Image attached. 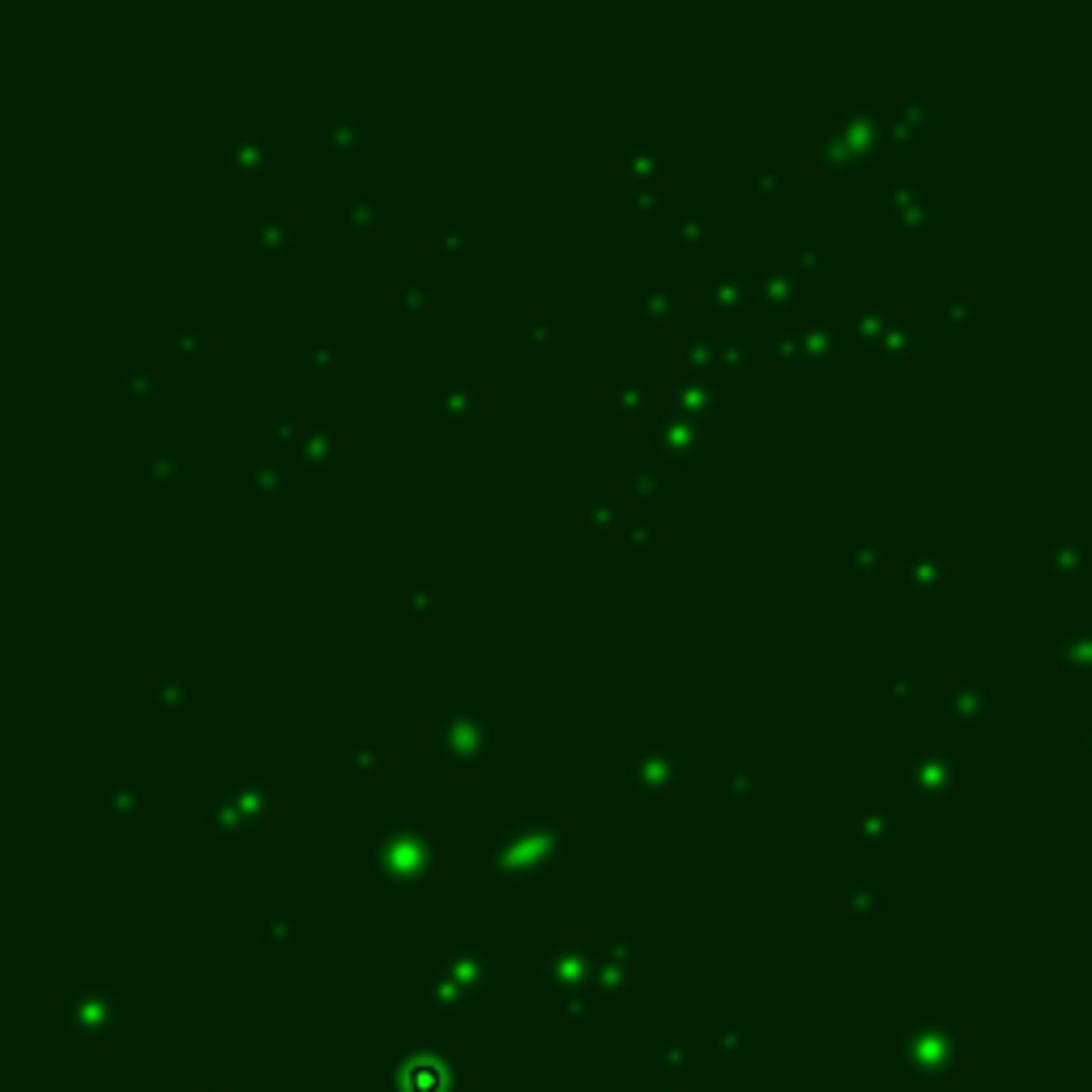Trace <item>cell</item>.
<instances>
[{
  "label": "cell",
  "mask_w": 1092,
  "mask_h": 1092,
  "mask_svg": "<svg viewBox=\"0 0 1092 1092\" xmlns=\"http://www.w3.org/2000/svg\"><path fill=\"white\" fill-rule=\"evenodd\" d=\"M658 487H662V474H658L653 465H631L628 478H623V491H628L636 504H649V499H658Z\"/></svg>",
  "instance_id": "obj_9"
},
{
  "label": "cell",
  "mask_w": 1092,
  "mask_h": 1092,
  "mask_svg": "<svg viewBox=\"0 0 1092 1092\" xmlns=\"http://www.w3.org/2000/svg\"><path fill=\"white\" fill-rule=\"evenodd\" d=\"M756 781L751 777H743V772H734V777H726V794H747Z\"/></svg>",
  "instance_id": "obj_30"
},
{
  "label": "cell",
  "mask_w": 1092,
  "mask_h": 1092,
  "mask_svg": "<svg viewBox=\"0 0 1092 1092\" xmlns=\"http://www.w3.org/2000/svg\"><path fill=\"white\" fill-rule=\"evenodd\" d=\"M299 457L303 461H312V465H321V461H329L333 457V431L329 427H307V431H299Z\"/></svg>",
  "instance_id": "obj_10"
},
{
  "label": "cell",
  "mask_w": 1092,
  "mask_h": 1092,
  "mask_svg": "<svg viewBox=\"0 0 1092 1092\" xmlns=\"http://www.w3.org/2000/svg\"><path fill=\"white\" fill-rule=\"evenodd\" d=\"M393 299H398V303H427L423 286H398V291H393Z\"/></svg>",
  "instance_id": "obj_28"
},
{
  "label": "cell",
  "mask_w": 1092,
  "mask_h": 1092,
  "mask_svg": "<svg viewBox=\"0 0 1092 1092\" xmlns=\"http://www.w3.org/2000/svg\"><path fill=\"white\" fill-rule=\"evenodd\" d=\"M346 222H350L355 231H367V227L380 222V209H376L371 201H350V205H346Z\"/></svg>",
  "instance_id": "obj_20"
},
{
  "label": "cell",
  "mask_w": 1092,
  "mask_h": 1092,
  "mask_svg": "<svg viewBox=\"0 0 1092 1092\" xmlns=\"http://www.w3.org/2000/svg\"><path fill=\"white\" fill-rule=\"evenodd\" d=\"M286 483V469L282 465H257L252 469V496L257 499H269V491H278Z\"/></svg>",
  "instance_id": "obj_19"
},
{
  "label": "cell",
  "mask_w": 1092,
  "mask_h": 1092,
  "mask_svg": "<svg viewBox=\"0 0 1092 1092\" xmlns=\"http://www.w3.org/2000/svg\"><path fill=\"white\" fill-rule=\"evenodd\" d=\"M628 201H631V209H649V205L658 201V188H636Z\"/></svg>",
  "instance_id": "obj_29"
},
{
  "label": "cell",
  "mask_w": 1092,
  "mask_h": 1092,
  "mask_svg": "<svg viewBox=\"0 0 1092 1092\" xmlns=\"http://www.w3.org/2000/svg\"><path fill=\"white\" fill-rule=\"evenodd\" d=\"M756 291H760V299L768 307H786V303L794 299V273H790V269H768Z\"/></svg>",
  "instance_id": "obj_7"
},
{
  "label": "cell",
  "mask_w": 1092,
  "mask_h": 1092,
  "mask_svg": "<svg viewBox=\"0 0 1092 1092\" xmlns=\"http://www.w3.org/2000/svg\"><path fill=\"white\" fill-rule=\"evenodd\" d=\"M154 700H159V708L180 713V708H188V700H193V683H188V679H163V683L154 687Z\"/></svg>",
  "instance_id": "obj_13"
},
{
  "label": "cell",
  "mask_w": 1092,
  "mask_h": 1092,
  "mask_svg": "<svg viewBox=\"0 0 1092 1092\" xmlns=\"http://www.w3.org/2000/svg\"><path fill=\"white\" fill-rule=\"evenodd\" d=\"M171 342H175V355L193 359V355H201V350L209 346V329H205V325H193V329H175V333H171Z\"/></svg>",
  "instance_id": "obj_17"
},
{
  "label": "cell",
  "mask_w": 1092,
  "mask_h": 1092,
  "mask_svg": "<svg viewBox=\"0 0 1092 1092\" xmlns=\"http://www.w3.org/2000/svg\"><path fill=\"white\" fill-rule=\"evenodd\" d=\"M286 231H291V218H286V214H278V218H273V214H261L257 227H252V235H257L261 248H282V243H286Z\"/></svg>",
  "instance_id": "obj_12"
},
{
  "label": "cell",
  "mask_w": 1092,
  "mask_h": 1092,
  "mask_svg": "<svg viewBox=\"0 0 1092 1092\" xmlns=\"http://www.w3.org/2000/svg\"><path fill=\"white\" fill-rule=\"evenodd\" d=\"M175 469H180V461H175V453H171V448H154V453L145 457V465H141V474H145L150 483H166Z\"/></svg>",
  "instance_id": "obj_18"
},
{
  "label": "cell",
  "mask_w": 1092,
  "mask_h": 1092,
  "mask_svg": "<svg viewBox=\"0 0 1092 1092\" xmlns=\"http://www.w3.org/2000/svg\"><path fill=\"white\" fill-rule=\"evenodd\" d=\"M461 227H444V231H435L431 235V248H457L461 243Z\"/></svg>",
  "instance_id": "obj_26"
},
{
  "label": "cell",
  "mask_w": 1092,
  "mask_h": 1092,
  "mask_svg": "<svg viewBox=\"0 0 1092 1092\" xmlns=\"http://www.w3.org/2000/svg\"><path fill=\"white\" fill-rule=\"evenodd\" d=\"M662 448L666 453H695L700 444H704V427L695 423V419H683V414H670L662 423Z\"/></svg>",
  "instance_id": "obj_2"
},
{
  "label": "cell",
  "mask_w": 1092,
  "mask_h": 1092,
  "mask_svg": "<svg viewBox=\"0 0 1092 1092\" xmlns=\"http://www.w3.org/2000/svg\"><path fill=\"white\" fill-rule=\"evenodd\" d=\"M717 363L729 367V371L747 363V346H743V337H734V333H729V337H722V346H717Z\"/></svg>",
  "instance_id": "obj_21"
},
{
  "label": "cell",
  "mask_w": 1092,
  "mask_h": 1092,
  "mask_svg": "<svg viewBox=\"0 0 1092 1092\" xmlns=\"http://www.w3.org/2000/svg\"><path fill=\"white\" fill-rule=\"evenodd\" d=\"M670 410L674 414H683V419H692L695 410H708L713 405V389L704 384V380H695V376H687V380H679V384H670Z\"/></svg>",
  "instance_id": "obj_3"
},
{
  "label": "cell",
  "mask_w": 1092,
  "mask_h": 1092,
  "mask_svg": "<svg viewBox=\"0 0 1092 1092\" xmlns=\"http://www.w3.org/2000/svg\"><path fill=\"white\" fill-rule=\"evenodd\" d=\"M623 166H636L640 180H653V175H658V154H649V150H628V154H623Z\"/></svg>",
  "instance_id": "obj_23"
},
{
  "label": "cell",
  "mask_w": 1092,
  "mask_h": 1092,
  "mask_svg": "<svg viewBox=\"0 0 1092 1092\" xmlns=\"http://www.w3.org/2000/svg\"><path fill=\"white\" fill-rule=\"evenodd\" d=\"M628 768L636 772V781H640L645 790H670V781H674V760L666 756L662 743L636 747V756L628 760Z\"/></svg>",
  "instance_id": "obj_1"
},
{
  "label": "cell",
  "mask_w": 1092,
  "mask_h": 1092,
  "mask_svg": "<svg viewBox=\"0 0 1092 1092\" xmlns=\"http://www.w3.org/2000/svg\"><path fill=\"white\" fill-rule=\"evenodd\" d=\"M525 329H530V337L538 342V346H555V342H560V329H555V325H546L542 316H530V321H525Z\"/></svg>",
  "instance_id": "obj_24"
},
{
  "label": "cell",
  "mask_w": 1092,
  "mask_h": 1092,
  "mask_svg": "<svg viewBox=\"0 0 1092 1092\" xmlns=\"http://www.w3.org/2000/svg\"><path fill=\"white\" fill-rule=\"evenodd\" d=\"M329 145L333 150H363L367 145V124L359 120V116H333V124H329Z\"/></svg>",
  "instance_id": "obj_5"
},
{
  "label": "cell",
  "mask_w": 1092,
  "mask_h": 1092,
  "mask_svg": "<svg viewBox=\"0 0 1092 1092\" xmlns=\"http://www.w3.org/2000/svg\"><path fill=\"white\" fill-rule=\"evenodd\" d=\"M589 512H594V517H589V521H594V530H606V525H610V521H615V517H610V512H615V508H610V504H594V508H589Z\"/></svg>",
  "instance_id": "obj_27"
},
{
  "label": "cell",
  "mask_w": 1092,
  "mask_h": 1092,
  "mask_svg": "<svg viewBox=\"0 0 1092 1092\" xmlns=\"http://www.w3.org/2000/svg\"><path fill=\"white\" fill-rule=\"evenodd\" d=\"M265 159H269V145L261 137H239L231 145V166H239V171H257Z\"/></svg>",
  "instance_id": "obj_11"
},
{
  "label": "cell",
  "mask_w": 1092,
  "mask_h": 1092,
  "mask_svg": "<svg viewBox=\"0 0 1092 1092\" xmlns=\"http://www.w3.org/2000/svg\"><path fill=\"white\" fill-rule=\"evenodd\" d=\"M717 346H722V337H717V333H704V329H695L692 337H687V342H683V355H687V359H692V363H700V367H704V363H708V359H713V363H717Z\"/></svg>",
  "instance_id": "obj_14"
},
{
  "label": "cell",
  "mask_w": 1092,
  "mask_h": 1092,
  "mask_svg": "<svg viewBox=\"0 0 1092 1092\" xmlns=\"http://www.w3.org/2000/svg\"><path fill=\"white\" fill-rule=\"evenodd\" d=\"M120 384H124L129 393H137V398H145V401L159 393V380H154V371H150V367H124V371H120Z\"/></svg>",
  "instance_id": "obj_16"
},
{
  "label": "cell",
  "mask_w": 1092,
  "mask_h": 1092,
  "mask_svg": "<svg viewBox=\"0 0 1092 1092\" xmlns=\"http://www.w3.org/2000/svg\"><path fill=\"white\" fill-rule=\"evenodd\" d=\"M107 802H111V807H120V802H137V790H133V786H116Z\"/></svg>",
  "instance_id": "obj_31"
},
{
  "label": "cell",
  "mask_w": 1092,
  "mask_h": 1092,
  "mask_svg": "<svg viewBox=\"0 0 1092 1092\" xmlns=\"http://www.w3.org/2000/svg\"><path fill=\"white\" fill-rule=\"evenodd\" d=\"M278 435H282V440H286V444H291V440H295V444H299V435H295V423H291V419H282V423H278Z\"/></svg>",
  "instance_id": "obj_32"
},
{
  "label": "cell",
  "mask_w": 1092,
  "mask_h": 1092,
  "mask_svg": "<svg viewBox=\"0 0 1092 1092\" xmlns=\"http://www.w3.org/2000/svg\"><path fill=\"white\" fill-rule=\"evenodd\" d=\"M478 401H483V393H474V389H448V393L440 398V414H448V419H465Z\"/></svg>",
  "instance_id": "obj_15"
},
{
  "label": "cell",
  "mask_w": 1092,
  "mask_h": 1092,
  "mask_svg": "<svg viewBox=\"0 0 1092 1092\" xmlns=\"http://www.w3.org/2000/svg\"><path fill=\"white\" fill-rule=\"evenodd\" d=\"M350 768H355V772H367V768H380V756H376L371 747H363V743H355V747H350Z\"/></svg>",
  "instance_id": "obj_25"
},
{
  "label": "cell",
  "mask_w": 1092,
  "mask_h": 1092,
  "mask_svg": "<svg viewBox=\"0 0 1092 1092\" xmlns=\"http://www.w3.org/2000/svg\"><path fill=\"white\" fill-rule=\"evenodd\" d=\"M704 231H708V214H683L679 218V239L683 243H700Z\"/></svg>",
  "instance_id": "obj_22"
},
{
  "label": "cell",
  "mask_w": 1092,
  "mask_h": 1092,
  "mask_svg": "<svg viewBox=\"0 0 1092 1092\" xmlns=\"http://www.w3.org/2000/svg\"><path fill=\"white\" fill-rule=\"evenodd\" d=\"M747 299V282L738 273H717L708 286H704V303L708 307H738Z\"/></svg>",
  "instance_id": "obj_4"
},
{
  "label": "cell",
  "mask_w": 1092,
  "mask_h": 1092,
  "mask_svg": "<svg viewBox=\"0 0 1092 1092\" xmlns=\"http://www.w3.org/2000/svg\"><path fill=\"white\" fill-rule=\"evenodd\" d=\"M674 307H679L674 291H649V295L640 299V321L653 325V329H662V325L674 321Z\"/></svg>",
  "instance_id": "obj_8"
},
{
  "label": "cell",
  "mask_w": 1092,
  "mask_h": 1092,
  "mask_svg": "<svg viewBox=\"0 0 1092 1092\" xmlns=\"http://www.w3.org/2000/svg\"><path fill=\"white\" fill-rule=\"evenodd\" d=\"M606 401H610L623 419H640V414L649 410V389H645V384H631V380H623V384H615V389L606 393Z\"/></svg>",
  "instance_id": "obj_6"
}]
</instances>
